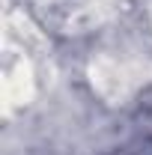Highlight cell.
Here are the masks:
<instances>
[{"instance_id": "obj_1", "label": "cell", "mask_w": 152, "mask_h": 155, "mask_svg": "<svg viewBox=\"0 0 152 155\" xmlns=\"http://www.w3.org/2000/svg\"><path fill=\"white\" fill-rule=\"evenodd\" d=\"M90 75H93L95 90L104 98H111V101H119L125 96V90H128V78L119 69V63H114V60H95Z\"/></svg>"}, {"instance_id": "obj_2", "label": "cell", "mask_w": 152, "mask_h": 155, "mask_svg": "<svg viewBox=\"0 0 152 155\" xmlns=\"http://www.w3.org/2000/svg\"><path fill=\"white\" fill-rule=\"evenodd\" d=\"M33 93V81H30V66L27 60H21L15 66V72L6 78V98L9 101H27Z\"/></svg>"}]
</instances>
